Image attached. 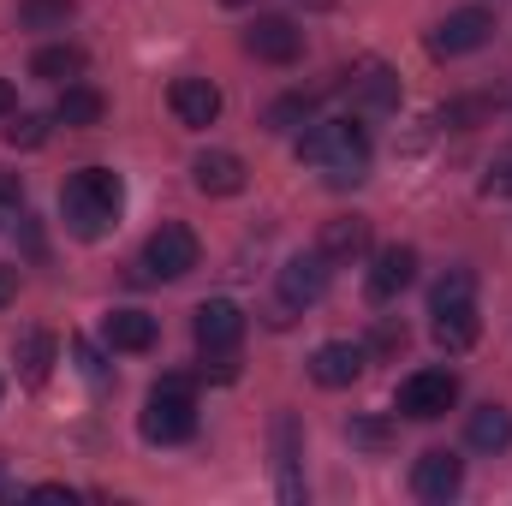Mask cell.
<instances>
[{"label": "cell", "mask_w": 512, "mask_h": 506, "mask_svg": "<svg viewBox=\"0 0 512 506\" xmlns=\"http://www.w3.org/2000/svg\"><path fill=\"white\" fill-rule=\"evenodd\" d=\"M191 179H197L203 197H239V191H245V161H239L233 149H203V155L191 161Z\"/></svg>", "instance_id": "5bb4252c"}, {"label": "cell", "mask_w": 512, "mask_h": 506, "mask_svg": "<svg viewBox=\"0 0 512 506\" xmlns=\"http://www.w3.org/2000/svg\"><path fill=\"white\" fill-rule=\"evenodd\" d=\"M167 108H173V120H179V126L203 131V126H215V120H221V90H215L209 78H173Z\"/></svg>", "instance_id": "8fae6325"}, {"label": "cell", "mask_w": 512, "mask_h": 506, "mask_svg": "<svg viewBox=\"0 0 512 506\" xmlns=\"http://www.w3.org/2000/svg\"><path fill=\"white\" fill-rule=\"evenodd\" d=\"M459 489H465V459H459V453H447V447H429V453L411 465V495H417V501L447 506Z\"/></svg>", "instance_id": "9c48e42d"}, {"label": "cell", "mask_w": 512, "mask_h": 506, "mask_svg": "<svg viewBox=\"0 0 512 506\" xmlns=\"http://www.w3.org/2000/svg\"><path fill=\"white\" fill-rule=\"evenodd\" d=\"M435 346L441 352H471L477 346V334H483V322H477V304L471 298H459V304H435Z\"/></svg>", "instance_id": "2e32d148"}, {"label": "cell", "mask_w": 512, "mask_h": 506, "mask_svg": "<svg viewBox=\"0 0 512 506\" xmlns=\"http://www.w3.org/2000/svg\"><path fill=\"white\" fill-rule=\"evenodd\" d=\"M191 328H197L203 358H221V352H239V340H245V310H239L233 298H203L197 316H191Z\"/></svg>", "instance_id": "ba28073f"}, {"label": "cell", "mask_w": 512, "mask_h": 506, "mask_svg": "<svg viewBox=\"0 0 512 506\" xmlns=\"http://www.w3.org/2000/svg\"><path fill=\"white\" fill-rule=\"evenodd\" d=\"M12 108H18V96H12V84L0 78V120H12Z\"/></svg>", "instance_id": "d590c367"}, {"label": "cell", "mask_w": 512, "mask_h": 506, "mask_svg": "<svg viewBox=\"0 0 512 506\" xmlns=\"http://www.w3.org/2000/svg\"><path fill=\"white\" fill-rule=\"evenodd\" d=\"M459 298H471V268L441 274V280H435V292H429V310H435V304H459Z\"/></svg>", "instance_id": "4316f807"}, {"label": "cell", "mask_w": 512, "mask_h": 506, "mask_svg": "<svg viewBox=\"0 0 512 506\" xmlns=\"http://www.w3.org/2000/svg\"><path fill=\"white\" fill-rule=\"evenodd\" d=\"M245 48H251L256 60H268V66H292L304 54V30L292 18H256L251 30H245Z\"/></svg>", "instance_id": "7c38bea8"}, {"label": "cell", "mask_w": 512, "mask_h": 506, "mask_svg": "<svg viewBox=\"0 0 512 506\" xmlns=\"http://www.w3.org/2000/svg\"><path fill=\"white\" fill-rule=\"evenodd\" d=\"M316 251L328 256L334 268H340V262H358V256L370 251V221H364V215H334V221L322 227Z\"/></svg>", "instance_id": "e0dca14e"}, {"label": "cell", "mask_w": 512, "mask_h": 506, "mask_svg": "<svg viewBox=\"0 0 512 506\" xmlns=\"http://www.w3.org/2000/svg\"><path fill=\"white\" fill-rule=\"evenodd\" d=\"M18 18L30 30H60L72 18V0H18Z\"/></svg>", "instance_id": "d4e9b609"}, {"label": "cell", "mask_w": 512, "mask_h": 506, "mask_svg": "<svg viewBox=\"0 0 512 506\" xmlns=\"http://www.w3.org/2000/svg\"><path fill=\"white\" fill-rule=\"evenodd\" d=\"M364 364H370V352L358 340H328V346H316L310 376H316V387H352L364 376Z\"/></svg>", "instance_id": "4fadbf2b"}, {"label": "cell", "mask_w": 512, "mask_h": 506, "mask_svg": "<svg viewBox=\"0 0 512 506\" xmlns=\"http://www.w3.org/2000/svg\"><path fill=\"white\" fill-rule=\"evenodd\" d=\"M12 298H18V274H12V268H6V262H0V310H6V304H12Z\"/></svg>", "instance_id": "d6a6232c"}, {"label": "cell", "mask_w": 512, "mask_h": 506, "mask_svg": "<svg viewBox=\"0 0 512 506\" xmlns=\"http://www.w3.org/2000/svg\"><path fill=\"white\" fill-rule=\"evenodd\" d=\"M30 495H36V501H72V489H66V483H42V489H30Z\"/></svg>", "instance_id": "836d02e7"}, {"label": "cell", "mask_w": 512, "mask_h": 506, "mask_svg": "<svg viewBox=\"0 0 512 506\" xmlns=\"http://www.w3.org/2000/svg\"><path fill=\"white\" fill-rule=\"evenodd\" d=\"M0 203H12V209L24 203V179H18L12 167H0Z\"/></svg>", "instance_id": "4dcf8cb0"}, {"label": "cell", "mask_w": 512, "mask_h": 506, "mask_svg": "<svg viewBox=\"0 0 512 506\" xmlns=\"http://www.w3.org/2000/svg\"><path fill=\"white\" fill-rule=\"evenodd\" d=\"M227 6H245V0H227Z\"/></svg>", "instance_id": "74e56055"}, {"label": "cell", "mask_w": 512, "mask_h": 506, "mask_svg": "<svg viewBox=\"0 0 512 506\" xmlns=\"http://www.w3.org/2000/svg\"><path fill=\"white\" fill-rule=\"evenodd\" d=\"M483 191H489V197H512V155H501V161L489 167V179H483Z\"/></svg>", "instance_id": "f546056e"}, {"label": "cell", "mask_w": 512, "mask_h": 506, "mask_svg": "<svg viewBox=\"0 0 512 506\" xmlns=\"http://www.w3.org/2000/svg\"><path fill=\"white\" fill-rule=\"evenodd\" d=\"M18 364H24V381H48V370H54V334L30 328L18 340Z\"/></svg>", "instance_id": "cb8c5ba5"}, {"label": "cell", "mask_w": 512, "mask_h": 506, "mask_svg": "<svg viewBox=\"0 0 512 506\" xmlns=\"http://www.w3.org/2000/svg\"><path fill=\"white\" fill-rule=\"evenodd\" d=\"M197 233L191 227H179V221H161L155 233H149V245H143V268H149V280H185L191 268H197Z\"/></svg>", "instance_id": "5b68a950"}, {"label": "cell", "mask_w": 512, "mask_h": 506, "mask_svg": "<svg viewBox=\"0 0 512 506\" xmlns=\"http://www.w3.org/2000/svg\"><path fill=\"white\" fill-rule=\"evenodd\" d=\"M102 114H108V102H102V90H90V84H66L60 102H54V120H60V126H102Z\"/></svg>", "instance_id": "44dd1931"}, {"label": "cell", "mask_w": 512, "mask_h": 506, "mask_svg": "<svg viewBox=\"0 0 512 506\" xmlns=\"http://www.w3.org/2000/svg\"><path fill=\"white\" fill-rule=\"evenodd\" d=\"M298 161L316 167L322 185L352 191V185H364V173H370V137H364L358 120H310L304 137H298Z\"/></svg>", "instance_id": "6da1fadb"}, {"label": "cell", "mask_w": 512, "mask_h": 506, "mask_svg": "<svg viewBox=\"0 0 512 506\" xmlns=\"http://www.w3.org/2000/svg\"><path fill=\"white\" fill-rule=\"evenodd\" d=\"M411 280H417V251H411V245H387V251H376V262H370V298H376V304L399 298Z\"/></svg>", "instance_id": "9a60e30c"}, {"label": "cell", "mask_w": 512, "mask_h": 506, "mask_svg": "<svg viewBox=\"0 0 512 506\" xmlns=\"http://www.w3.org/2000/svg\"><path fill=\"white\" fill-rule=\"evenodd\" d=\"M465 441L477 453H507L512 447V411L507 405H477L471 423H465Z\"/></svg>", "instance_id": "d6986e66"}, {"label": "cell", "mask_w": 512, "mask_h": 506, "mask_svg": "<svg viewBox=\"0 0 512 506\" xmlns=\"http://www.w3.org/2000/svg\"><path fill=\"white\" fill-rule=\"evenodd\" d=\"M30 78H42V84H72V78H84V48H72V42L36 48V54H30Z\"/></svg>", "instance_id": "ffe728a7"}, {"label": "cell", "mask_w": 512, "mask_h": 506, "mask_svg": "<svg viewBox=\"0 0 512 506\" xmlns=\"http://www.w3.org/2000/svg\"><path fill=\"white\" fill-rule=\"evenodd\" d=\"M441 120H447V126H477V120H489V102H447V108H441Z\"/></svg>", "instance_id": "f1b7e54d"}, {"label": "cell", "mask_w": 512, "mask_h": 506, "mask_svg": "<svg viewBox=\"0 0 512 506\" xmlns=\"http://www.w3.org/2000/svg\"><path fill=\"white\" fill-rule=\"evenodd\" d=\"M453 399H459V376H453V370H417V376L399 381V393H393L399 417H417V423L447 417V411H453Z\"/></svg>", "instance_id": "277c9868"}, {"label": "cell", "mask_w": 512, "mask_h": 506, "mask_svg": "<svg viewBox=\"0 0 512 506\" xmlns=\"http://www.w3.org/2000/svg\"><path fill=\"white\" fill-rule=\"evenodd\" d=\"M352 96H358L364 108H393V102H399V78H393L387 66L370 60V66H358V72H352Z\"/></svg>", "instance_id": "7402d4cb"}, {"label": "cell", "mask_w": 512, "mask_h": 506, "mask_svg": "<svg viewBox=\"0 0 512 506\" xmlns=\"http://www.w3.org/2000/svg\"><path fill=\"white\" fill-rule=\"evenodd\" d=\"M310 120H316V90H292V96H280V102L262 114L268 131H292V126H310Z\"/></svg>", "instance_id": "603a6c76"}, {"label": "cell", "mask_w": 512, "mask_h": 506, "mask_svg": "<svg viewBox=\"0 0 512 506\" xmlns=\"http://www.w3.org/2000/svg\"><path fill=\"white\" fill-rule=\"evenodd\" d=\"M143 441L149 447H179L197 435V393H191V376H161L149 387V405L137 417Z\"/></svg>", "instance_id": "3957f363"}, {"label": "cell", "mask_w": 512, "mask_h": 506, "mask_svg": "<svg viewBox=\"0 0 512 506\" xmlns=\"http://www.w3.org/2000/svg\"><path fill=\"white\" fill-rule=\"evenodd\" d=\"M376 346H382V352H399V346H405V328H382Z\"/></svg>", "instance_id": "e575fe53"}, {"label": "cell", "mask_w": 512, "mask_h": 506, "mask_svg": "<svg viewBox=\"0 0 512 506\" xmlns=\"http://www.w3.org/2000/svg\"><path fill=\"white\" fill-rule=\"evenodd\" d=\"M274 495L286 506L304 501V429L292 411L274 417Z\"/></svg>", "instance_id": "52a82bcc"}, {"label": "cell", "mask_w": 512, "mask_h": 506, "mask_svg": "<svg viewBox=\"0 0 512 506\" xmlns=\"http://www.w3.org/2000/svg\"><path fill=\"white\" fill-rule=\"evenodd\" d=\"M155 316H143V310H108V322H102V340L114 346V352H149L155 346Z\"/></svg>", "instance_id": "ac0fdd59"}, {"label": "cell", "mask_w": 512, "mask_h": 506, "mask_svg": "<svg viewBox=\"0 0 512 506\" xmlns=\"http://www.w3.org/2000/svg\"><path fill=\"white\" fill-rule=\"evenodd\" d=\"M72 352H78V364H84V376H96V381H102V352H96L90 340H72Z\"/></svg>", "instance_id": "1f68e13d"}, {"label": "cell", "mask_w": 512, "mask_h": 506, "mask_svg": "<svg viewBox=\"0 0 512 506\" xmlns=\"http://www.w3.org/2000/svg\"><path fill=\"white\" fill-rule=\"evenodd\" d=\"M6 143H12V149H42V143H48V120H42V114H12Z\"/></svg>", "instance_id": "484cf974"}, {"label": "cell", "mask_w": 512, "mask_h": 506, "mask_svg": "<svg viewBox=\"0 0 512 506\" xmlns=\"http://www.w3.org/2000/svg\"><path fill=\"white\" fill-rule=\"evenodd\" d=\"M328 274H334V262H328L322 251L292 256V262L280 268V304H286V310H304V304H316V298L328 292Z\"/></svg>", "instance_id": "30bf717a"}, {"label": "cell", "mask_w": 512, "mask_h": 506, "mask_svg": "<svg viewBox=\"0 0 512 506\" xmlns=\"http://www.w3.org/2000/svg\"><path fill=\"white\" fill-rule=\"evenodd\" d=\"M120 209H126V185L108 167H84V173H72L60 185V215H66V227L78 239H102L120 221Z\"/></svg>", "instance_id": "7a4b0ae2"}, {"label": "cell", "mask_w": 512, "mask_h": 506, "mask_svg": "<svg viewBox=\"0 0 512 506\" xmlns=\"http://www.w3.org/2000/svg\"><path fill=\"white\" fill-rule=\"evenodd\" d=\"M489 36H495V12H483V6H459V12H447V18L429 30V54L459 60V54H477Z\"/></svg>", "instance_id": "8992f818"}, {"label": "cell", "mask_w": 512, "mask_h": 506, "mask_svg": "<svg viewBox=\"0 0 512 506\" xmlns=\"http://www.w3.org/2000/svg\"><path fill=\"white\" fill-rule=\"evenodd\" d=\"M352 441L370 447V453H382L387 441H393V429H387L382 417H352Z\"/></svg>", "instance_id": "83f0119b"}, {"label": "cell", "mask_w": 512, "mask_h": 506, "mask_svg": "<svg viewBox=\"0 0 512 506\" xmlns=\"http://www.w3.org/2000/svg\"><path fill=\"white\" fill-rule=\"evenodd\" d=\"M6 495H12V477H6V465H0V501H6Z\"/></svg>", "instance_id": "8d00e7d4"}]
</instances>
